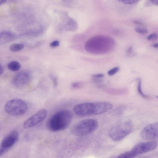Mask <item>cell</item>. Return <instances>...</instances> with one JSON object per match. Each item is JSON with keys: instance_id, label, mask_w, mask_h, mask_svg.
<instances>
[{"instance_id": "6da1fadb", "label": "cell", "mask_w": 158, "mask_h": 158, "mask_svg": "<svg viewBox=\"0 0 158 158\" xmlns=\"http://www.w3.org/2000/svg\"><path fill=\"white\" fill-rule=\"evenodd\" d=\"M113 108V105L108 102L84 103L79 104L74 108V112L79 115L99 114L105 113Z\"/></svg>"}, {"instance_id": "7a4b0ae2", "label": "cell", "mask_w": 158, "mask_h": 158, "mask_svg": "<svg viewBox=\"0 0 158 158\" xmlns=\"http://www.w3.org/2000/svg\"><path fill=\"white\" fill-rule=\"evenodd\" d=\"M72 119V114L69 111L62 110L56 112L49 118L47 126L52 132L61 131L68 126Z\"/></svg>"}, {"instance_id": "3957f363", "label": "cell", "mask_w": 158, "mask_h": 158, "mask_svg": "<svg viewBox=\"0 0 158 158\" xmlns=\"http://www.w3.org/2000/svg\"><path fill=\"white\" fill-rule=\"evenodd\" d=\"M133 129V125L130 121H122L112 127L109 132V136L113 140L119 141L130 134Z\"/></svg>"}, {"instance_id": "277c9868", "label": "cell", "mask_w": 158, "mask_h": 158, "mask_svg": "<svg viewBox=\"0 0 158 158\" xmlns=\"http://www.w3.org/2000/svg\"><path fill=\"white\" fill-rule=\"evenodd\" d=\"M98 126L97 121L87 119L82 121L75 124L71 128V132L77 136L89 135L95 131Z\"/></svg>"}, {"instance_id": "5b68a950", "label": "cell", "mask_w": 158, "mask_h": 158, "mask_svg": "<svg viewBox=\"0 0 158 158\" xmlns=\"http://www.w3.org/2000/svg\"><path fill=\"white\" fill-rule=\"evenodd\" d=\"M27 106L23 100L14 98L9 100L5 104L4 109L5 112L10 115L18 116L22 115L26 111Z\"/></svg>"}, {"instance_id": "8992f818", "label": "cell", "mask_w": 158, "mask_h": 158, "mask_svg": "<svg viewBox=\"0 0 158 158\" xmlns=\"http://www.w3.org/2000/svg\"><path fill=\"white\" fill-rule=\"evenodd\" d=\"M19 138V133L17 131H14L8 134L3 139L0 147V156L6 153L18 141Z\"/></svg>"}, {"instance_id": "52a82bcc", "label": "cell", "mask_w": 158, "mask_h": 158, "mask_svg": "<svg viewBox=\"0 0 158 158\" xmlns=\"http://www.w3.org/2000/svg\"><path fill=\"white\" fill-rule=\"evenodd\" d=\"M47 114V111L45 109L38 111L24 122L23 124L24 128H30L40 123L45 119Z\"/></svg>"}, {"instance_id": "ba28073f", "label": "cell", "mask_w": 158, "mask_h": 158, "mask_svg": "<svg viewBox=\"0 0 158 158\" xmlns=\"http://www.w3.org/2000/svg\"><path fill=\"white\" fill-rule=\"evenodd\" d=\"M31 76L28 72L23 71L18 73L13 78L12 84L17 88H24L30 82Z\"/></svg>"}, {"instance_id": "9c48e42d", "label": "cell", "mask_w": 158, "mask_h": 158, "mask_svg": "<svg viewBox=\"0 0 158 158\" xmlns=\"http://www.w3.org/2000/svg\"><path fill=\"white\" fill-rule=\"evenodd\" d=\"M157 146V143L153 141L141 143L135 146L131 151L135 157L154 150Z\"/></svg>"}, {"instance_id": "30bf717a", "label": "cell", "mask_w": 158, "mask_h": 158, "mask_svg": "<svg viewBox=\"0 0 158 158\" xmlns=\"http://www.w3.org/2000/svg\"><path fill=\"white\" fill-rule=\"evenodd\" d=\"M141 138L152 140L158 137V122L150 124L143 128L140 133Z\"/></svg>"}, {"instance_id": "8fae6325", "label": "cell", "mask_w": 158, "mask_h": 158, "mask_svg": "<svg viewBox=\"0 0 158 158\" xmlns=\"http://www.w3.org/2000/svg\"><path fill=\"white\" fill-rule=\"evenodd\" d=\"M63 28L67 31L74 32L78 29V24L74 19L70 17L66 12L63 14Z\"/></svg>"}, {"instance_id": "7c38bea8", "label": "cell", "mask_w": 158, "mask_h": 158, "mask_svg": "<svg viewBox=\"0 0 158 158\" xmlns=\"http://www.w3.org/2000/svg\"><path fill=\"white\" fill-rule=\"evenodd\" d=\"M15 34L8 31H3L0 33V44H5L15 40Z\"/></svg>"}, {"instance_id": "4fadbf2b", "label": "cell", "mask_w": 158, "mask_h": 158, "mask_svg": "<svg viewBox=\"0 0 158 158\" xmlns=\"http://www.w3.org/2000/svg\"><path fill=\"white\" fill-rule=\"evenodd\" d=\"M44 28L40 27L27 31L23 34L22 35L34 37L37 36L41 34L44 32Z\"/></svg>"}, {"instance_id": "5bb4252c", "label": "cell", "mask_w": 158, "mask_h": 158, "mask_svg": "<svg viewBox=\"0 0 158 158\" xmlns=\"http://www.w3.org/2000/svg\"><path fill=\"white\" fill-rule=\"evenodd\" d=\"M8 68L10 70L15 72L19 70L21 67L20 63L18 62L13 61L9 63L8 65Z\"/></svg>"}, {"instance_id": "9a60e30c", "label": "cell", "mask_w": 158, "mask_h": 158, "mask_svg": "<svg viewBox=\"0 0 158 158\" xmlns=\"http://www.w3.org/2000/svg\"><path fill=\"white\" fill-rule=\"evenodd\" d=\"M24 47V46L22 44H13L10 46V49L12 52H17L22 50Z\"/></svg>"}, {"instance_id": "2e32d148", "label": "cell", "mask_w": 158, "mask_h": 158, "mask_svg": "<svg viewBox=\"0 0 158 158\" xmlns=\"http://www.w3.org/2000/svg\"><path fill=\"white\" fill-rule=\"evenodd\" d=\"M63 4L67 7H71L77 5L79 0H62Z\"/></svg>"}, {"instance_id": "e0dca14e", "label": "cell", "mask_w": 158, "mask_h": 158, "mask_svg": "<svg viewBox=\"0 0 158 158\" xmlns=\"http://www.w3.org/2000/svg\"><path fill=\"white\" fill-rule=\"evenodd\" d=\"M137 80L138 81L137 90L139 94L143 98L146 99L149 98V97L143 93L141 89V80L140 78H137Z\"/></svg>"}, {"instance_id": "ac0fdd59", "label": "cell", "mask_w": 158, "mask_h": 158, "mask_svg": "<svg viewBox=\"0 0 158 158\" xmlns=\"http://www.w3.org/2000/svg\"><path fill=\"white\" fill-rule=\"evenodd\" d=\"M118 1L127 5H132L138 2L140 0H117Z\"/></svg>"}, {"instance_id": "d6986e66", "label": "cell", "mask_w": 158, "mask_h": 158, "mask_svg": "<svg viewBox=\"0 0 158 158\" xmlns=\"http://www.w3.org/2000/svg\"><path fill=\"white\" fill-rule=\"evenodd\" d=\"M135 31L138 33L140 34H146L148 32L146 28L137 27L135 28Z\"/></svg>"}, {"instance_id": "ffe728a7", "label": "cell", "mask_w": 158, "mask_h": 158, "mask_svg": "<svg viewBox=\"0 0 158 158\" xmlns=\"http://www.w3.org/2000/svg\"><path fill=\"white\" fill-rule=\"evenodd\" d=\"M119 70V68L118 67H115L110 70L108 72V74L109 76H112L116 74Z\"/></svg>"}, {"instance_id": "44dd1931", "label": "cell", "mask_w": 158, "mask_h": 158, "mask_svg": "<svg viewBox=\"0 0 158 158\" xmlns=\"http://www.w3.org/2000/svg\"><path fill=\"white\" fill-rule=\"evenodd\" d=\"M49 77L52 81L54 87H56L58 84V79L54 75L52 74H50L49 75Z\"/></svg>"}, {"instance_id": "7402d4cb", "label": "cell", "mask_w": 158, "mask_h": 158, "mask_svg": "<svg viewBox=\"0 0 158 158\" xmlns=\"http://www.w3.org/2000/svg\"><path fill=\"white\" fill-rule=\"evenodd\" d=\"M148 40H155L158 39V35L156 33H153L149 35L147 38Z\"/></svg>"}, {"instance_id": "603a6c76", "label": "cell", "mask_w": 158, "mask_h": 158, "mask_svg": "<svg viewBox=\"0 0 158 158\" xmlns=\"http://www.w3.org/2000/svg\"><path fill=\"white\" fill-rule=\"evenodd\" d=\"M60 42L59 40H54L50 43V46L52 48H55L60 46Z\"/></svg>"}, {"instance_id": "cb8c5ba5", "label": "cell", "mask_w": 158, "mask_h": 158, "mask_svg": "<svg viewBox=\"0 0 158 158\" xmlns=\"http://www.w3.org/2000/svg\"><path fill=\"white\" fill-rule=\"evenodd\" d=\"M104 76V75L102 74L93 75L92 76V78H102Z\"/></svg>"}, {"instance_id": "d4e9b609", "label": "cell", "mask_w": 158, "mask_h": 158, "mask_svg": "<svg viewBox=\"0 0 158 158\" xmlns=\"http://www.w3.org/2000/svg\"><path fill=\"white\" fill-rule=\"evenodd\" d=\"M80 83L78 82H74L72 85V87L74 89L78 88L80 87Z\"/></svg>"}, {"instance_id": "484cf974", "label": "cell", "mask_w": 158, "mask_h": 158, "mask_svg": "<svg viewBox=\"0 0 158 158\" xmlns=\"http://www.w3.org/2000/svg\"><path fill=\"white\" fill-rule=\"evenodd\" d=\"M93 82L96 83H101L103 82V80L101 78H92Z\"/></svg>"}, {"instance_id": "4316f807", "label": "cell", "mask_w": 158, "mask_h": 158, "mask_svg": "<svg viewBox=\"0 0 158 158\" xmlns=\"http://www.w3.org/2000/svg\"><path fill=\"white\" fill-rule=\"evenodd\" d=\"M149 2L152 5L158 6V0H150Z\"/></svg>"}, {"instance_id": "83f0119b", "label": "cell", "mask_w": 158, "mask_h": 158, "mask_svg": "<svg viewBox=\"0 0 158 158\" xmlns=\"http://www.w3.org/2000/svg\"><path fill=\"white\" fill-rule=\"evenodd\" d=\"M133 52V51L132 47H131L130 48H129L127 51V53L128 54H132Z\"/></svg>"}, {"instance_id": "f1b7e54d", "label": "cell", "mask_w": 158, "mask_h": 158, "mask_svg": "<svg viewBox=\"0 0 158 158\" xmlns=\"http://www.w3.org/2000/svg\"><path fill=\"white\" fill-rule=\"evenodd\" d=\"M4 72V68L2 66V64H1L0 65V75H2Z\"/></svg>"}, {"instance_id": "f546056e", "label": "cell", "mask_w": 158, "mask_h": 158, "mask_svg": "<svg viewBox=\"0 0 158 158\" xmlns=\"http://www.w3.org/2000/svg\"><path fill=\"white\" fill-rule=\"evenodd\" d=\"M134 22L135 24H138V25H143V24L142 23L140 22L139 21H134Z\"/></svg>"}, {"instance_id": "4dcf8cb0", "label": "cell", "mask_w": 158, "mask_h": 158, "mask_svg": "<svg viewBox=\"0 0 158 158\" xmlns=\"http://www.w3.org/2000/svg\"><path fill=\"white\" fill-rule=\"evenodd\" d=\"M152 47L154 48L158 49V43L153 44L152 45Z\"/></svg>"}, {"instance_id": "1f68e13d", "label": "cell", "mask_w": 158, "mask_h": 158, "mask_svg": "<svg viewBox=\"0 0 158 158\" xmlns=\"http://www.w3.org/2000/svg\"><path fill=\"white\" fill-rule=\"evenodd\" d=\"M7 1V0H0V5H1L5 3Z\"/></svg>"}, {"instance_id": "d6a6232c", "label": "cell", "mask_w": 158, "mask_h": 158, "mask_svg": "<svg viewBox=\"0 0 158 158\" xmlns=\"http://www.w3.org/2000/svg\"><path fill=\"white\" fill-rule=\"evenodd\" d=\"M156 97L158 99V96H156Z\"/></svg>"}]
</instances>
